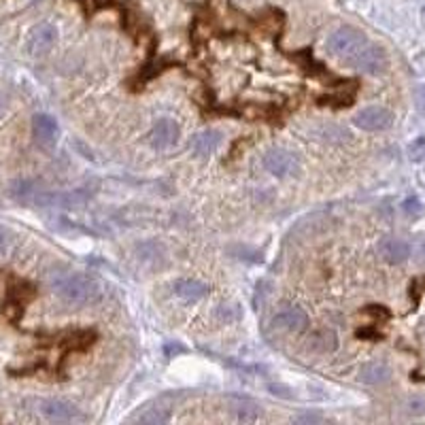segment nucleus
<instances>
[{"mask_svg":"<svg viewBox=\"0 0 425 425\" xmlns=\"http://www.w3.org/2000/svg\"><path fill=\"white\" fill-rule=\"evenodd\" d=\"M3 111H5V100H3V96H0V115H3Z\"/></svg>","mask_w":425,"mask_h":425,"instance_id":"393cba45","label":"nucleus"},{"mask_svg":"<svg viewBox=\"0 0 425 425\" xmlns=\"http://www.w3.org/2000/svg\"><path fill=\"white\" fill-rule=\"evenodd\" d=\"M353 124L366 132H381V130L391 128L393 113L385 106H366V108L355 113Z\"/></svg>","mask_w":425,"mask_h":425,"instance_id":"39448f33","label":"nucleus"},{"mask_svg":"<svg viewBox=\"0 0 425 425\" xmlns=\"http://www.w3.org/2000/svg\"><path fill=\"white\" fill-rule=\"evenodd\" d=\"M221 145V132L219 130H202L198 132L191 140H189V147L198 158H209L217 151V147Z\"/></svg>","mask_w":425,"mask_h":425,"instance_id":"ddd939ff","label":"nucleus"},{"mask_svg":"<svg viewBox=\"0 0 425 425\" xmlns=\"http://www.w3.org/2000/svg\"><path fill=\"white\" fill-rule=\"evenodd\" d=\"M272 325L278 330L298 334V332H304L308 328V315L300 306H285L272 317Z\"/></svg>","mask_w":425,"mask_h":425,"instance_id":"9d476101","label":"nucleus"},{"mask_svg":"<svg viewBox=\"0 0 425 425\" xmlns=\"http://www.w3.org/2000/svg\"><path fill=\"white\" fill-rule=\"evenodd\" d=\"M391 379V368L383 361H368L359 368V381L363 385H385Z\"/></svg>","mask_w":425,"mask_h":425,"instance_id":"dca6fc26","label":"nucleus"},{"mask_svg":"<svg viewBox=\"0 0 425 425\" xmlns=\"http://www.w3.org/2000/svg\"><path fill=\"white\" fill-rule=\"evenodd\" d=\"M264 168L268 170L270 175L283 179V177H292L300 170V162L298 158L287 151V149H270L264 155Z\"/></svg>","mask_w":425,"mask_h":425,"instance_id":"0eeeda50","label":"nucleus"},{"mask_svg":"<svg viewBox=\"0 0 425 425\" xmlns=\"http://www.w3.org/2000/svg\"><path fill=\"white\" fill-rule=\"evenodd\" d=\"M421 209H423V205H421V200L419 198H406V200L402 202V211L406 213V215H417V213H421Z\"/></svg>","mask_w":425,"mask_h":425,"instance_id":"412c9836","label":"nucleus"},{"mask_svg":"<svg viewBox=\"0 0 425 425\" xmlns=\"http://www.w3.org/2000/svg\"><path fill=\"white\" fill-rule=\"evenodd\" d=\"M7 243H9V238H7V234L0 230V253H5V249H7Z\"/></svg>","mask_w":425,"mask_h":425,"instance_id":"5701e85b","label":"nucleus"},{"mask_svg":"<svg viewBox=\"0 0 425 425\" xmlns=\"http://www.w3.org/2000/svg\"><path fill=\"white\" fill-rule=\"evenodd\" d=\"M404 410L410 417H425V395L423 393H413L404 400Z\"/></svg>","mask_w":425,"mask_h":425,"instance_id":"6ab92c4d","label":"nucleus"},{"mask_svg":"<svg viewBox=\"0 0 425 425\" xmlns=\"http://www.w3.org/2000/svg\"><path fill=\"white\" fill-rule=\"evenodd\" d=\"M217 319H221V321H225V323H230V321H236L238 317H240V310L234 306V304H221L219 308H217Z\"/></svg>","mask_w":425,"mask_h":425,"instance_id":"aec40b11","label":"nucleus"},{"mask_svg":"<svg viewBox=\"0 0 425 425\" xmlns=\"http://www.w3.org/2000/svg\"><path fill=\"white\" fill-rule=\"evenodd\" d=\"M296 421H306V423H308V421H321V417H319V415H302V417H298Z\"/></svg>","mask_w":425,"mask_h":425,"instance_id":"b1692460","label":"nucleus"},{"mask_svg":"<svg viewBox=\"0 0 425 425\" xmlns=\"http://www.w3.org/2000/svg\"><path fill=\"white\" fill-rule=\"evenodd\" d=\"M366 43H368V39L363 37V32L357 30V28L343 26V28H336V30L328 37L325 49L332 58H338L347 64Z\"/></svg>","mask_w":425,"mask_h":425,"instance_id":"f03ea898","label":"nucleus"},{"mask_svg":"<svg viewBox=\"0 0 425 425\" xmlns=\"http://www.w3.org/2000/svg\"><path fill=\"white\" fill-rule=\"evenodd\" d=\"M49 287L62 302L75 304V306L94 302L100 294L98 283L92 276L75 272V270H53V272H49Z\"/></svg>","mask_w":425,"mask_h":425,"instance_id":"f257e3e1","label":"nucleus"},{"mask_svg":"<svg viewBox=\"0 0 425 425\" xmlns=\"http://www.w3.org/2000/svg\"><path fill=\"white\" fill-rule=\"evenodd\" d=\"M336 347H338V338L332 330H321L310 338V349H315L319 353H332Z\"/></svg>","mask_w":425,"mask_h":425,"instance_id":"f3484780","label":"nucleus"},{"mask_svg":"<svg viewBox=\"0 0 425 425\" xmlns=\"http://www.w3.org/2000/svg\"><path fill=\"white\" fill-rule=\"evenodd\" d=\"M55 41H58V30H55L53 23H39L32 28L30 37H28V51H30L32 55H43L47 53Z\"/></svg>","mask_w":425,"mask_h":425,"instance_id":"1a4fd4ad","label":"nucleus"},{"mask_svg":"<svg viewBox=\"0 0 425 425\" xmlns=\"http://www.w3.org/2000/svg\"><path fill=\"white\" fill-rule=\"evenodd\" d=\"M88 189H73V191H43V193H35L32 202H37L39 207H64V209H73V207H81L88 202Z\"/></svg>","mask_w":425,"mask_h":425,"instance_id":"423d86ee","label":"nucleus"},{"mask_svg":"<svg viewBox=\"0 0 425 425\" xmlns=\"http://www.w3.org/2000/svg\"><path fill=\"white\" fill-rule=\"evenodd\" d=\"M179 134H181V130H179V124H177L175 120L162 117V120L155 122V126H153L151 132H149V143H151L153 149L164 151V149H170V147L177 143Z\"/></svg>","mask_w":425,"mask_h":425,"instance_id":"6e6552de","label":"nucleus"},{"mask_svg":"<svg viewBox=\"0 0 425 425\" xmlns=\"http://www.w3.org/2000/svg\"><path fill=\"white\" fill-rule=\"evenodd\" d=\"M417 258H419V262L425 264V238L417 245Z\"/></svg>","mask_w":425,"mask_h":425,"instance_id":"4be33fe9","label":"nucleus"},{"mask_svg":"<svg viewBox=\"0 0 425 425\" xmlns=\"http://www.w3.org/2000/svg\"><path fill=\"white\" fill-rule=\"evenodd\" d=\"M173 292L185 302H198L209 294V285L198 278H179L173 285Z\"/></svg>","mask_w":425,"mask_h":425,"instance_id":"2eb2a0df","label":"nucleus"},{"mask_svg":"<svg viewBox=\"0 0 425 425\" xmlns=\"http://www.w3.org/2000/svg\"><path fill=\"white\" fill-rule=\"evenodd\" d=\"M32 130H35V136L39 143L43 145H53L55 140L60 136V126L55 122L51 115H45V113H39L32 120Z\"/></svg>","mask_w":425,"mask_h":425,"instance_id":"4468645a","label":"nucleus"},{"mask_svg":"<svg viewBox=\"0 0 425 425\" xmlns=\"http://www.w3.org/2000/svg\"><path fill=\"white\" fill-rule=\"evenodd\" d=\"M228 404H230V413H232L234 421H238V423H255L262 417V406L251 398H238V395H232V398H228Z\"/></svg>","mask_w":425,"mask_h":425,"instance_id":"f8f14e48","label":"nucleus"},{"mask_svg":"<svg viewBox=\"0 0 425 425\" xmlns=\"http://www.w3.org/2000/svg\"><path fill=\"white\" fill-rule=\"evenodd\" d=\"M134 421L147 423V425H164V423L170 421V410H168V408H162V406H158V408H145L143 413H138V415L134 417Z\"/></svg>","mask_w":425,"mask_h":425,"instance_id":"a211bd4d","label":"nucleus"},{"mask_svg":"<svg viewBox=\"0 0 425 425\" xmlns=\"http://www.w3.org/2000/svg\"><path fill=\"white\" fill-rule=\"evenodd\" d=\"M39 413L47 421H55V423H79V421H85V415L73 402H66L62 398L39 400Z\"/></svg>","mask_w":425,"mask_h":425,"instance_id":"20e7f679","label":"nucleus"},{"mask_svg":"<svg viewBox=\"0 0 425 425\" xmlns=\"http://www.w3.org/2000/svg\"><path fill=\"white\" fill-rule=\"evenodd\" d=\"M423 15H425V7H423Z\"/></svg>","mask_w":425,"mask_h":425,"instance_id":"a878e982","label":"nucleus"},{"mask_svg":"<svg viewBox=\"0 0 425 425\" xmlns=\"http://www.w3.org/2000/svg\"><path fill=\"white\" fill-rule=\"evenodd\" d=\"M347 64L363 75H383L389 66V58L383 47L366 43Z\"/></svg>","mask_w":425,"mask_h":425,"instance_id":"7ed1b4c3","label":"nucleus"},{"mask_svg":"<svg viewBox=\"0 0 425 425\" xmlns=\"http://www.w3.org/2000/svg\"><path fill=\"white\" fill-rule=\"evenodd\" d=\"M410 245L402 238H393L387 236L379 243V255L387 262V264H404L410 258Z\"/></svg>","mask_w":425,"mask_h":425,"instance_id":"9b49d317","label":"nucleus"}]
</instances>
